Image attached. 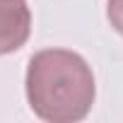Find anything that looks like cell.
Returning a JSON list of instances; mask_svg holds the SVG:
<instances>
[{
	"label": "cell",
	"instance_id": "cell-1",
	"mask_svg": "<svg viewBox=\"0 0 123 123\" xmlns=\"http://www.w3.org/2000/svg\"><path fill=\"white\" fill-rule=\"evenodd\" d=\"M27 101L48 123L82 121L94 104L97 87L87 60L68 48H43L27 65Z\"/></svg>",
	"mask_w": 123,
	"mask_h": 123
},
{
	"label": "cell",
	"instance_id": "cell-2",
	"mask_svg": "<svg viewBox=\"0 0 123 123\" xmlns=\"http://www.w3.org/2000/svg\"><path fill=\"white\" fill-rule=\"evenodd\" d=\"M31 34V12L24 0H0V55L19 51Z\"/></svg>",
	"mask_w": 123,
	"mask_h": 123
},
{
	"label": "cell",
	"instance_id": "cell-3",
	"mask_svg": "<svg viewBox=\"0 0 123 123\" xmlns=\"http://www.w3.org/2000/svg\"><path fill=\"white\" fill-rule=\"evenodd\" d=\"M106 17L111 27L123 36V0H109L106 3Z\"/></svg>",
	"mask_w": 123,
	"mask_h": 123
}]
</instances>
